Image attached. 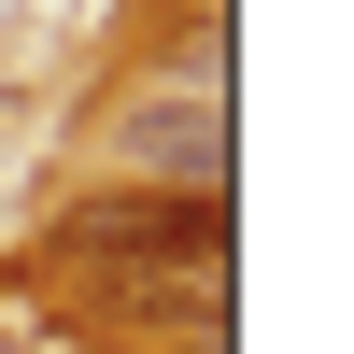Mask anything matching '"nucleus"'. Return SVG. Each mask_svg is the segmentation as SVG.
<instances>
[{
  "mask_svg": "<svg viewBox=\"0 0 354 354\" xmlns=\"http://www.w3.org/2000/svg\"><path fill=\"white\" fill-rule=\"evenodd\" d=\"M57 255L100 283H198L227 270V185H128V198H71Z\"/></svg>",
  "mask_w": 354,
  "mask_h": 354,
  "instance_id": "1",
  "label": "nucleus"
},
{
  "mask_svg": "<svg viewBox=\"0 0 354 354\" xmlns=\"http://www.w3.org/2000/svg\"><path fill=\"white\" fill-rule=\"evenodd\" d=\"M128 156H156L170 185H213V170H227V128H213V85H198V100H156V113H128Z\"/></svg>",
  "mask_w": 354,
  "mask_h": 354,
  "instance_id": "2",
  "label": "nucleus"
}]
</instances>
